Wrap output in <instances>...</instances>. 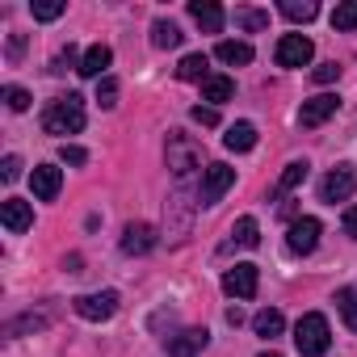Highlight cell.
<instances>
[{
    "label": "cell",
    "instance_id": "obj_1",
    "mask_svg": "<svg viewBox=\"0 0 357 357\" xmlns=\"http://www.w3.org/2000/svg\"><path fill=\"white\" fill-rule=\"evenodd\" d=\"M43 130H47V135H80V130H84V97H80V93H68V97L47 101V109H43Z\"/></svg>",
    "mask_w": 357,
    "mask_h": 357
},
{
    "label": "cell",
    "instance_id": "obj_2",
    "mask_svg": "<svg viewBox=\"0 0 357 357\" xmlns=\"http://www.w3.org/2000/svg\"><path fill=\"white\" fill-rule=\"evenodd\" d=\"M294 344L303 357H324L328 344H332V332H328V319L319 311H307L298 324H294Z\"/></svg>",
    "mask_w": 357,
    "mask_h": 357
},
{
    "label": "cell",
    "instance_id": "obj_3",
    "mask_svg": "<svg viewBox=\"0 0 357 357\" xmlns=\"http://www.w3.org/2000/svg\"><path fill=\"white\" fill-rule=\"evenodd\" d=\"M198 164H202V143H194V139L181 135V130H172V135H168V168L185 181Z\"/></svg>",
    "mask_w": 357,
    "mask_h": 357
},
{
    "label": "cell",
    "instance_id": "obj_4",
    "mask_svg": "<svg viewBox=\"0 0 357 357\" xmlns=\"http://www.w3.org/2000/svg\"><path fill=\"white\" fill-rule=\"evenodd\" d=\"M231 185H236V168L231 164H206L202 168V185H198V202L202 206H215Z\"/></svg>",
    "mask_w": 357,
    "mask_h": 357
},
{
    "label": "cell",
    "instance_id": "obj_5",
    "mask_svg": "<svg viewBox=\"0 0 357 357\" xmlns=\"http://www.w3.org/2000/svg\"><path fill=\"white\" fill-rule=\"evenodd\" d=\"M353 190H357V172L349 168V164H340V168H332L324 181H319V198L328 202V206H336V202H349L353 198Z\"/></svg>",
    "mask_w": 357,
    "mask_h": 357
},
{
    "label": "cell",
    "instance_id": "obj_6",
    "mask_svg": "<svg viewBox=\"0 0 357 357\" xmlns=\"http://www.w3.org/2000/svg\"><path fill=\"white\" fill-rule=\"evenodd\" d=\"M72 311H76L80 319H89V324H101V319H109V315L118 311V294H114V290L80 294V298H72Z\"/></svg>",
    "mask_w": 357,
    "mask_h": 357
},
{
    "label": "cell",
    "instance_id": "obj_7",
    "mask_svg": "<svg viewBox=\"0 0 357 357\" xmlns=\"http://www.w3.org/2000/svg\"><path fill=\"white\" fill-rule=\"evenodd\" d=\"M311 55H315V47H311V38H303V34H286V38L278 43V51H273L278 68H307Z\"/></svg>",
    "mask_w": 357,
    "mask_h": 357
},
{
    "label": "cell",
    "instance_id": "obj_8",
    "mask_svg": "<svg viewBox=\"0 0 357 357\" xmlns=\"http://www.w3.org/2000/svg\"><path fill=\"white\" fill-rule=\"evenodd\" d=\"M336 109H340V97H336V93H319V97L303 101V109H298V126H303V130H315V126H324Z\"/></svg>",
    "mask_w": 357,
    "mask_h": 357
},
{
    "label": "cell",
    "instance_id": "obj_9",
    "mask_svg": "<svg viewBox=\"0 0 357 357\" xmlns=\"http://www.w3.org/2000/svg\"><path fill=\"white\" fill-rule=\"evenodd\" d=\"M319 219H311V215H303V219H294L290 223V236H286V248L294 252V257H307V252H315V244H319Z\"/></svg>",
    "mask_w": 357,
    "mask_h": 357
},
{
    "label": "cell",
    "instance_id": "obj_10",
    "mask_svg": "<svg viewBox=\"0 0 357 357\" xmlns=\"http://www.w3.org/2000/svg\"><path fill=\"white\" fill-rule=\"evenodd\" d=\"M257 286H261V269L257 265H236L223 273V290L231 298H257Z\"/></svg>",
    "mask_w": 357,
    "mask_h": 357
},
{
    "label": "cell",
    "instance_id": "obj_11",
    "mask_svg": "<svg viewBox=\"0 0 357 357\" xmlns=\"http://www.w3.org/2000/svg\"><path fill=\"white\" fill-rule=\"evenodd\" d=\"M30 190H34L38 202H55L59 190H63V172H59L55 164H38V168L30 172Z\"/></svg>",
    "mask_w": 357,
    "mask_h": 357
},
{
    "label": "cell",
    "instance_id": "obj_12",
    "mask_svg": "<svg viewBox=\"0 0 357 357\" xmlns=\"http://www.w3.org/2000/svg\"><path fill=\"white\" fill-rule=\"evenodd\" d=\"M211 344V332L206 328H185V332H176V336H168V357H198L202 349Z\"/></svg>",
    "mask_w": 357,
    "mask_h": 357
},
{
    "label": "cell",
    "instance_id": "obj_13",
    "mask_svg": "<svg viewBox=\"0 0 357 357\" xmlns=\"http://www.w3.org/2000/svg\"><path fill=\"white\" fill-rule=\"evenodd\" d=\"M0 223H5L13 236H22V231L34 227V206L22 202V198H5V202H0Z\"/></svg>",
    "mask_w": 357,
    "mask_h": 357
},
{
    "label": "cell",
    "instance_id": "obj_14",
    "mask_svg": "<svg viewBox=\"0 0 357 357\" xmlns=\"http://www.w3.org/2000/svg\"><path fill=\"white\" fill-rule=\"evenodd\" d=\"M155 248V227L151 223H130L126 231H122V252L126 257H143V252H151Z\"/></svg>",
    "mask_w": 357,
    "mask_h": 357
},
{
    "label": "cell",
    "instance_id": "obj_15",
    "mask_svg": "<svg viewBox=\"0 0 357 357\" xmlns=\"http://www.w3.org/2000/svg\"><path fill=\"white\" fill-rule=\"evenodd\" d=\"M307 172H311V164H307V160H290V164L282 168V176H278V185H273V194H269V198L278 202V198L294 194V190H298V185L307 181Z\"/></svg>",
    "mask_w": 357,
    "mask_h": 357
},
{
    "label": "cell",
    "instance_id": "obj_16",
    "mask_svg": "<svg viewBox=\"0 0 357 357\" xmlns=\"http://www.w3.org/2000/svg\"><path fill=\"white\" fill-rule=\"evenodd\" d=\"M190 13H194V22L202 26V34H219L223 22H227V13L215 5V0H190Z\"/></svg>",
    "mask_w": 357,
    "mask_h": 357
},
{
    "label": "cell",
    "instance_id": "obj_17",
    "mask_svg": "<svg viewBox=\"0 0 357 357\" xmlns=\"http://www.w3.org/2000/svg\"><path fill=\"white\" fill-rule=\"evenodd\" d=\"M114 63V51L105 47V43H97V47H89L84 51V63H80V76H89V80H105V68Z\"/></svg>",
    "mask_w": 357,
    "mask_h": 357
},
{
    "label": "cell",
    "instance_id": "obj_18",
    "mask_svg": "<svg viewBox=\"0 0 357 357\" xmlns=\"http://www.w3.org/2000/svg\"><path fill=\"white\" fill-rule=\"evenodd\" d=\"M223 147L227 151H252L257 147V126L252 122H231L227 135H223Z\"/></svg>",
    "mask_w": 357,
    "mask_h": 357
},
{
    "label": "cell",
    "instance_id": "obj_19",
    "mask_svg": "<svg viewBox=\"0 0 357 357\" xmlns=\"http://www.w3.org/2000/svg\"><path fill=\"white\" fill-rule=\"evenodd\" d=\"M257 244H261V227H257V219H252V215L236 219V227H231V240H227V248H257Z\"/></svg>",
    "mask_w": 357,
    "mask_h": 357
},
{
    "label": "cell",
    "instance_id": "obj_20",
    "mask_svg": "<svg viewBox=\"0 0 357 357\" xmlns=\"http://www.w3.org/2000/svg\"><path fill=\"white\" fill-rule=\"evenodd\" d=\"M176 76H181V80H211V59L202 55V51H194V55H185L181 63H176Z\"/></svg>",
    "mask_w": 357,
    "mask_h": 357
},
{
    "label": "cell",
    "instance_id": "obj_21",
    "mask_svg": "<svg viewBox=\"0 0 357 357\" xmlns=\"http://www.w3.org/2000/svg\"><path fill=\"white\" fill-rule=\"evenodd\" d=\"M252 328H257V336L273 340V336H282L286 319H282V311H278V307H265V311H257V315H252Z\"/></svg>",
    "mask_w": 357,
    "mask_h": 357
},
{
    "label": "cell",
    "instance_id": "obj_22",
    "mask_svg": "<svg viewBox=\"0 0 357 357\" xmlns=\"http://www.w3.org/2000/svg\"><path fill=\"white\" fill-rule=\"evenodd\" d=\"M181 38H185V34L176 30L172 22H164V17H160V22H151V47H155V51H172V47H181Z\"/></svg>",
    "mask_w": 357,
    "mask_h": 357
},
{
    "label": "cell",
    "instance_id": "obj_23",
    "mask_svg": "<svg viewBox=\"0 0 357 357\" xmlns=\"http://www.w3.org/2000/svg\"><path fill=\"white\" fill-rule=\"evenodd\" d=\"M215 55H219L223 63H231V68H236V63H240V68L252 63V47H248V43H236V38H223V43L215 47Z\"/></svg>",
    "mask_w": 357,
    "mask_h": 357
},
{
    "label": "cell",
    "instance_id": "obj_24",
    "mask_svg": "<svg viewBox=\"0 0 357 357\" xmlns=\"http://www.w3.org/2000/svg\"><path fill=\"white\" fill-rule=\"evenodd\" d=\"M231 93H236L231 76H211V80L202 84V101H211V105H223V101H231Z\"/></svg>",
    "mask_w": 357,
    "mask_h": 357
},
{
    "label": "cell",
    "instance_id": "obj_25",
    "mask_svg": "<svg viewBox=\"0 0 357 357\" xmlns=\"http://www.w3.org/2000/svg\"><path fill=\"white\" fill-rule=\"evenodd\" d=\"M336 311H340L344 328H349V332H357V290H353V286L336 290Z\"/></svg>",
    "mask_w": 357,
    "mask_h": 357
},
{
    "label": "cell",
    "instance_id": "obj_26",
    "mask_svg": "<svg viewBox=\"0 0 357 357\" xmlns=\"http://www.w3.org/2000/svg\"><path fill=\"white\" fill-rule=\"evenodd\" d=\"M282 13H286L290 22H315L319 5H315V0H282Z\"/></svg>",
    "mask_w": 357,
    "mask_h": 357
},
{
    "label": "cell",
    "instance_id": "obj_27",
    "mask_svg": "<svg viewBox=\"0 0 357 357\" xmlns=\"http://www.w3.org/2000/svg\"><path fill=\"white\" fill-rule=\"evenodd\" d=\"M332 26H336V30H344V34H349V30H357V0H344V5H336V9H332Z\"/></svg>",
    "mask_w": 357,
    "mask_h": 357
},
{
    "label": "cell",
    "instance_id": "obj_28",
    "mask_svg": "<svg viewBox=\"0 0 357 357\" xmlns=\"http://www.w3.org/2000/svg\"><path fill=\"white\" fill-rule=\"evenodd\" d=\"M236 26L257 34V30H265V26H269V13H265V9H236Z\"/></svg>",
    "mask_w": 357,
    "mask_h": 357
},
{
    "label": "cell",
    "instance_id": "obj_29",
    "mask_svg": "<svg viewBox=\"0 0 357 357\" xmlns=\"http://www.w3.org/2000/svg\"><path fill=\"white\" fill-rule=\"evenodd\" d=\"M63 0H38V5H30V13H34V22H55V17H63Z\"/></svg>",
    "mask_w": 357,
    "mask_h": 357
},
{
    "label": "cell",
    "instance_id": "obj_30",
    "mask_svg": "<svg viewBox=\"0 0 357 357\" xmlns=\"http://www.w3.org/2000/svg\"><path fill=\"white\" fill-rule=\"evenodd\" d=\"M80 63H84V59H80V51H76V47L68 43V47H63V51L55 55V63H51V72H55V76H63L68 68H76V72H80Z\"/></svg>",
    "mask_w": 357,
    "mask_h": 357
},
{
    "label": "cell",
    "instance_id": "obj_31",
    "mask_svg": "<svg viewBox=\"0 0 357 357\" xmlns=\"http://www.w3.org/2000/svg\"><path fill=\"white\" fill-rule=\"evenodd\" d=\"M97 101H101V109H114V105H118V80H114V76H105V80L97 84Z\"/></svg>",
    "mask_w": 357,
    "mask_h": 357
},
{
    "label": "cell",
    "instance_id": "obj_32",
    "mask_svg": "<svg viewBox=\"0 0 357 357\" xmlns=\"http://www.w3.org/2000/svg\"><path fill=\"white\" fill-rule=\"evenodd\" d=\"M5 101H9V109H17V114H22V109H30V101H34V97H30L26 89L9 84V89H5Z\"/></svg>",
    "mask_w": 357,
    "mask_h": 357
},
{
    "label": "cell",
    "instance_id": "obj_33",
    "mask_svg": "<svg viewBox=\"0 0 357 357\" xmlns=\"http://www.w3.org/2000/svg\"><path fill=\"white\" fill-rule=\"evenodd\" d=\"M59 160H63V164H89V151L76 147V143H63V147H59Z\"/></svg>",
    "mask_w": 357,
    "mask_h": 357
},
{
    "label": "cell",
    "instance_id": "obj_34",
    "mask_svg": "<svg viewBox=\"0 0 357 357\" xmlns=\"http://www.w3.org/2000/svg\"><path fill=\"white\" fill-rule=\"evenodd\" d=\"M311 76H315L319 84H332V80H340V63H319Z\"/></svg>",
    "mask_w": 357,
    "mask_h": 357
},
{
    "label": "cell",
    "instance_id": "obj_35",
    "mask_svg": "<svg viewBox=\"0 0 357 357\" xmlns=\"http://www.w3.org/2000/svg\"><path fill=\"white\" fill-rule=\"evenodd\" d=\"M194 122H202V126H219V109H215V105H194Z\"/></svg>",
    "mask_w": 357,
    "mask_h": 357
},
{
    "label": "cell",
    "instance_id": "obj_36",
    "mask_svg": "<svg viewBox=\"0 0 357 357\" xmlns=\"http://www.w3.org/2000/svg\"><path fill=\"white\" fill-rule=\"evenodd\" d=\"M0 176H5V181H17V176H22V160H17V155H5V164H0Z\"/></svg>",
    "mask_w": 357,
    "mask_h": 357
},
{
    "label": "cell",
    "instance_id": "obj_37",
    "mask_svg": "<svg viewBox=\"0 0 357 357\" xmlns=\"http://www.w3.org/2000/svg\"><path fill=\"white\" fill-rule=\"evenodd\" d=\"M22 51H26V34H9V59L13 63L22 59Z\"/></svg>",
    "mask_w": 357,
    "mask_h": 357
},
{
    "label": "cell",
    "instance_id": "obj_38",
    "mask_svg": "<svg viewBox=\"0 0 357 357\" xmlns=\"http://www.w3.org/2000/svg\"><path fill=\"white\" fill-rule=\"evenodd\" d=\"M344 236L357 240V206H344Z\"/></svg>",
    "mask_w": 357,
    "mask_h": 357
},
{
    "label": "cell",
    "instance_id": "obj_39",
    "mask_svg": "<svg viewBox=\"0 0 357 357\" xmlns=\"http://www.w3.org/2000/svg\"><path fill=\"white\" fill-rule=\"evenodd\" d=\"M227 324L240 328V324H244V311H240V307H227Z\"/></svg>",
    "mask_w": 357,
    "mask_h": 357
},
{
    "label": "cell",
    "instance_id": "obj_40",
    "mask_svg": "<svg viewBox=\"0 0 357 357\" xmlns=\"http://www.w3.org/2000/svg\"><path fill=\"white\" fill-rule=\"evenodd\" d=\"M261 357H282V353H261Z\"/></svg>",
    "mask_w": 357,
    "mask_h": 357
}]
</instances>
